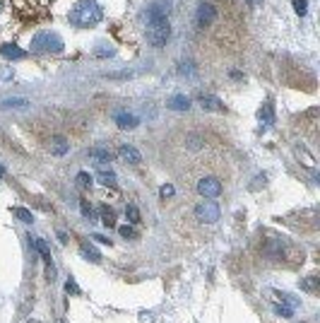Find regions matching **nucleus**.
I'll use <instances>...</instances> for the list:
<instances>
[{"label":"nucleus","mask_w":320,"mask_h":323,"mask_svg":"<svg viewBox=\"0 0 320 323\" xmlns=\"http://www.w3.org/2000/svg\"><path fill=\"white\" fill-rule=\"evenodd\" d=\"M101 17H104V10H101V5L97 0H80V3H75V8L70 10V15H68L70 24L82 27V29L99 24Z\"/></svg>","instance_id":"obj_1"},{"label":"nucleus","mask_w":320,"mask_h":323,"mask_svg":"<svg viewBox=\"0 0 320 323\" xmlns=\"http://www.w3.org/2000/svg\"><path fill=\"white\" fill-rule=\"evenodd\" d=\"M31 53H60L63 51V39L55 32H39L31 37Z\"/></svg>","instance_id":"obj_2"},{"label":"nucleus","mask_w":320,"mask_h":323,"mask_svg":"<svg viewBox=\"0 0 320 323\" xmlns=\"http://www.w3.org/2000/svg\"><path fill=\"white\" fill-rule=\"evenodd\" d=\"M219 205L214 203V200H200V203L193 208V217L198 222H202V224H214V222L219 220Z\"/></svg>","instance_id":"obj_3"},{"label":"nucleus","mask_w":320,"mask_h":323,"mask_svg":"<svg viewBox=\"0 0 320 323\" xmlns=\"http://www.w3.org/2000/svg\"><path fill=\"white\" fill-rule=\"evenodd\" d=\"M171 37V27H169V19L162 22H147V41L152 46H164Z\"/></svg>","instance_id":"obj_4"},{"label":"nucleus","mask_w":320,"mask_h":323,"mask_svg":"<svg viewBox=\"0 0 320 323\" xmlns=\"http://www.w3.org/2000/svg\"><path fill=\"white\" fill-rule=\"evenodd\" d=\"M198 193L202 198H217V195H221V181L217 176H202L198 181Z\"/></svg>","instance_id":"obj_5"},{"label":"nucleus","mask_w":320,"mask_h":323,"mask_svg":"<svg viewBox=\"0 0 320 323\" xmlns=\"http://www.w3.org/2000/svg\"><path fill=\"white\" fill-rule=\"evenodd\" d=\"M169 0H156V3H152L149 8H147L145 17L147 22H162V19H169Z\"/></svg>","instance_id":"obj_6"},{"label":"nucleus","mask_w":320,"mask_h":323,"mask_svg":"<svg viewBox=\"0 0 320 323\" xmlns=\"http://www.w3.org/2000/svg\"><path fill=\"white\" fill-rule=\"evenodd\" d=\"M214 17H217V10H214V5H210V3H202L200 8H198L195 22H198V27H210L212 22H214Z\"/></svg>","instance_id":"obj_7"},{"label":"nucleus","mask_w":320,"mask_h":323,"mask_svg":"<svg viewBox=\"0 0 320 323\" xmlns=\"http://www.w3.org/2000/svg\"><path fill=\"white\" fill-rule=\"evenodd\" d=\"M113 121H116V126L123 130H135L140 126V119H137L135 113H128V111H116L113 113Z\"/></svg>","instance_id":"obj_8"},{"label":"nucleus","mask_w":320,"mask_h":323,"mask_svg":"<svg viewBox=\"0 0 320 323\" xmlns=\"http://www.w3.org/2000/svg\"><path fill=\"white\" fill-rule=\"evenodd\" d=\"M118 159L120 162H125V164H130V166H137L140 162H142V155H140V150L133 148V145H120Z\"/></svg>","instance_id":"obj_9"},{"label":"nucleus","mask_w":320,"mask_h":323,"mask_svg":"<svg viewBox=\"0 0 320 323\" xmlns=\"http://www.w3.org/2000/svg\"><path fill=\"white\" fill-rule=\"evenodd\" d=\"M166 106L171 111H188L190 109V99H188L185 94H174V97L166 102Z\"/></svg>","instance_id":"obj_10"},{"label":"nucleus","mask_w":320,"mask_h":323,"mask_svg":"<svg viewBox=\"0 0 320 323\" xmlns=\"http://www.w3.org/2000/svg\"><path fill=\"white\" fill-rule=\"evenodd\" d=\"M198 102H200V106L205 111H224V104H221V99L212 97V94H202Z\"/></svg>","instance_id":"obj_11"},{"label":"nucleus","mask_w":320,"mask_h":323,"mask_svg":"<svg viewBox=\"0 0 320 323\" xmlns=\"http://www.w3.org/2000/svg\"><path fill=\"white\" fill-rule=\"evenodd\" d=\"M89 159L94 162V164L104 166L106 162H111V152H109V148H91V150H89Z\"/></svg>","instance_id":"obj_12"},{"label":"nucleus","mask_w":320,"mask_h":323,"mask_svg":"<svg viewBox=\"0 0 320 323\" xmlns=\"http://www.w3.org/2000/svg\"><path fill=\"white\" fill-rule=\"evenodd\" d=\"M29 244H31V249H37L41 256H44L46 263H51V251H48V244L44 239H39V237H29Z\"/></svg>","instance_id":"obj_13"},{"label":"nucleus","mask_w":320,"mask_h":323,"mask_svg":"<svg viewBox=\"0 0 320 323\" xmlns=\"http://www.w3.org/2000/svg\"><path fill=\"white\" fill-rule=\"evenodd\" d=\"M0 53L5 55V58H10V61H19V58H24V51L19 46H15V44H5V46H0Z\"/></svg>","instance_id":"obj_14"},{"label":"nucleus","mask_w":320,"mask_h":323,"mask_svg":"<svg viewBox=\"0 0 320 323\" xmlns=\"http://www.w3.org/2000/svg\"><path fill=\"white\" fill-rule=\"evenodd\" d=\"M258 119L263 121L265 126H272L274 123V109H272V102H265L258 111Z\"/></svg>","instance_id":"obj_15"},{"label":"nucleus","mask_w":320,"mask_h":323,"mask_svg":"<svg viewBox=\"0 0 320 323\" xmlns=\"http://www.w3.org/2000/svg\"><path fill=\"white\" fill-rule=\"evenodd\" d=\"M68 150H70V142H68L65 138H53V140H51V152H53L55 157L68 155Z\"/></svg>","instance_id":"obj_16"},{"label":"nucleus","mask_w":320,"mask_h":323,"mask_svg":"<svg viewBox=\"0 0 320 323\" xmlns=\"http://www.w3.org/2000/svg\"><path fill=\"white\" fill-rule=\"evenodd\" d=\"M27 106L29 99H24V97H10V99L3 102V109H27Z\"/></svg>","instance_id":"obj_17"},{"label":"nucleus","mask_w":320,"mask_h":323,"mask_svg":"<svg viewBox=\"0 0 320 323\" xmlns=\"http://www.w3.org/2000/svg\"><path fill=\"white\" fill-rule=\"evenodd\" d=\"M80 251H82V256H84V258H87V260H91V263H99V260H101L99 251L94 249L91 244H87V241H84L82 246H80Z\"/></svg>","instance_id":"obj_18"},{"label":"nucleus","mask_w":320,"mask_h":323,"mask_svg":"<svg viewBox=\"0 0 320 323\" xmlns=\"http://www.w3.org/2000/svg\"><path fill=\"white\" fill-rule=\"evenodd\" d=\"M205 148V138L202 135H185V150H202Z\"/></svg>","instance_id":"obj_19"},{"label":"nucleus","mask_w":320,"mask_h":323,"mask_svg":"<svg viewBox=\"0 0 320 323\" xmlns=\"http://www.w3.org/2000/svg\"><path fill=\"white\" fill-rule=\"evenodd\" d=\"M12 215H15L19 222H24V224H31V222H34V217H31V213H29L27 208H12Z\"/></svg>","instance_id":"obj_20"},{"label":"nucleus","mask_w":320,"mask_h":323,"mask_svg":"<svg viewBox=\"0 0 320 323\" xmlns=\"http://www.w3.org/2000/svg\"><path fill=\"white\" fill-rule=\"evenodd\" d=\"M125 217H128L130 224H137L140 222V210H137V205H125Z\"/></svg>","instance_id":"obj_21"},{"label":"nucleus","mask_w":320,"mask_h":323,"mask_svg":"<svg viewBox=\"0 0 320 323\" xmlns=\"http://www.w3.org/2000/svg\"><path fill=\"white\" fill-rule=\"evenodd\" d=\"M101 222H104L106 227H116V215H113V210L101 208Z\"/></svg>","instance_id":"obj_22"},{"label":"nucleus","mask_w":320,"mask_h":323,"mask_svg":"<svg viewBox=\"0 0 320 323\" xmlns=\"http://www.w3.org/2000/svg\"><path fill=\"white\" fill-rule=\"evenodd\" d=\"M113 53H116V51H113L109 44H99V46L94 48V55H99V58H111Z\"/></svg>","instance_id":"obj_23"},{"label":"nucleus","mask_w":320,"mask_h":323,"mask_svg":"<svg viewBox=\"0 0 320 323\" xmlns=\"http://www.w3.org/2000/svg\"><path fill=\"white\" fill-rule=\"evenodd\" d=\"M99 181H101L104 186H116V174L104 169V171H99Z\"/></svg>","instance_id":"obj_24"},{"label":"nucleus","mask_w":320,"mask_h":323,"mask_svg":"<svg viewBox=\"0 0 320 323\" xmlns=\"http://www.w3.org/2000/svg\"><path fill=\"white\" fill-rule=\"evenodd\" d=\"M301 289L303 292H315L318 289V277H306V280H301Z\"/></svg>","instance_id":"obj_25"},{"label":"nucleus","mask_w":320,"mask_h":323,"mask_svg":"<svg viewBox=\"0 0 320 323\" xmlns=\"http://www.w3.org/2000/svg\"><path fill=\"white\" fill-rule=\"evenodd\" d=\"M294 10H296V15H306L308 12V0H294Z\"/></svg>","instance_id":"obj_26"},{"label":"nucleus","mask_w":320,"mask_h":323,"mask_svg":"<svg viewBox=\"0 0 320 323\" xmlns=\"http://www.w3.org/2000/svg\"><path fill=\"white\" fill-rule=\"evenodd\" d=\"M77 186H82V188L91 186V174H87V171H80V174H77Z\"/></svg>","instance_id":"obj_27"},{"label":"nucleus","mask_w":320,"mask_h":323,"mask_svg":"<svg viewBox=\"0 0 320 323\" xmlns=\"http://www.w3.org/2000/svg\"><path fill=\"white\" fill-rule=\"evenodd\" d=\"M118 234L123 237V239H135V229L128 227V224H125V227H118Z\"/></svg>","instance_id":"obj_28"},{"label":"nucleus","mask_w":320,"mask_h":323,"mask_svg":"<svg viewBox=\"0 0 320 323\" xmlns=\"http://www.w3.org/2000/svg\"><path fill=\"white\" fill-rule=\"evenodd\" d=\"M274 314H277V316H292L294 309H292V306H282V304H279V306H274Z\"/></svg>","instance_id":"obj_29"},{"label":"nucleus","mask_w":320,"mask_h":323,"mask_svg":"<svg viewBox=\"0 0 320 323\" xmlns=\"http://www.w3.org/2000/svg\"><path fill=\"white\" fill-rule=\"evenodd\" d=\"M159 195H162V198H171V195H174V186L171 184L162 186V188H159Z\"/></svg>","instance_id":"obj_30"},{"label":"nucleus","mask_w":320,"mask_h":323,"mask_svg":"<svg viewBox=\"0 0 320 323\" xmlns=\"http://www.w3.org/2000/svg\"><path fill=\"white\" fill-rule=\"evenodd\" d=\"M80 210H82L84 217H89V220H91V205L87 203V200H80Z\"/></svg>","instance_id":"obj_31"},{"label":"nucleus","mask_w":320,"mask_h":323,"mask_svg":"<svg viewBox=\"0 0 320 323\" xmlns=\"http://www.w3.org/2000/svg\"><path fill=\"white\" fill-rule=\"evenodd\" d=\"M65 289H68V292H75V295L80 292V289H77V285H75L73 280H68V282H65Z\"/></svg>","instance_id":"obj_32"},{"label":"nucleus","mask_w":320,"mask_h":323,"mask_svg":"<svg viewBox=\"0 0 320 323\" xmlns=\"http://www.w3.org/2000/svg\"><path fill=\"white\" fill-rule=\"evenodd\" d=\"M91 239H97V241H99V244H111V241L106 239V237H101V234H94V237H91Z\"/></svg>","instance_id":"obj_33"},{"label":"nucleus","mask_w":320,"mask_h":323,"mask_svg":"<svg viewBox=\"0 0 320 323\" xmlns=\"http://www.w3.org/2000/svg\"><path fill=\"white\" fill-rule=\"evenodd\" d=\"M3 174H5V169H3V166H0V176H3Z\"/></svg>","instance_id":"obj_34"},{"label":"nucleus","mask_w":320,"mask_h":323,"mask_svg":"<svg viewBox=\"0 0 320 323\" xmlns=\"http://www.w3.org/2000/svg\"><path fill=\"white\" fill-rule=\"evenodd\" d=\"M248 3H258V0H248Z\"/></svg>","instance_id":"obj_35"},{"label":"nucleus","mask_w":320,"mask_h":323,"mask_svg":"<svg viewBox=\"0 0 320 323\" xmlns=\"http://www.w3.org/2000/svg\"><path fill=\"white\" fill-rule=\"evenodd\" d=\"M0 10H3V0H0Z\"/></svg>","instance_id":"obj_36"}]
</instances>
